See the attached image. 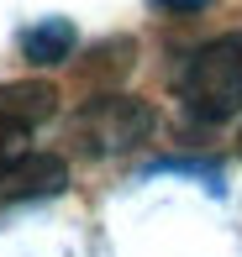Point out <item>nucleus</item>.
Instances as JSON below:
<instances>
[{"mask_svg":"<svg viewBox=\"0 0 242 257\" xmlns=\"http://www.w3.org/2000/svg\"><path fill=\"white\" fill-rule=\"evenodd\" d=\"M68 184L63 158L53 153H27L16 168L0 173V205H16V200H42V194H58Z\"/></svg>","mask_w":242,"mask_h":257,"instance_id":"3","label":"nucleus"},{"mask_svg":"<svg viewBox=\"0 0 242 257\" xmlns=\"http://www.w3.org/2000/svg\"><path fill=\"white\" fill-rule=\"evenodd\" d=\"M179 100L195 121H226L242 110V32L205 42L179 74Z\"/></svg>","mask_w":242,"mask_h":257,"instance_id":"1","label":"nucleus"},{"mask_svg":"<svg viewBox=\"0 0 242 257\" xmlns=\"http://www.w3.org/2000/svg\"><path fill=\"white\" fill-rule=\"evenodd\" d=\"M21 142H27V132H21L16 121H6V115H0V173L16 168V163L27 158V153H21Z\"/></svg>","mask_w":242,"mask_h":257,"instance_id":"6","label":"nucleus"},{"mask_svg":"<svg viewBox=\"0 0 242 257\" xmlns=\"http://www.w3.org/2000/svg\"><path fill=\"white\" fill-rule=\"evenodd\" d=\"M147 132H153V110L142 100H132V95H100L74 121V137H79L85 153H126Z\"/></svg>","mask_w":242,"mask_h":257,"instance_id":"2","label":"nucleus"},{"mask_svg":"<svg viewBox=\"0 0 242 257\" xmlns=\"http://www.w3.org/2000/svg\"><path fill=\"white\" fill-rule=\"evenodd\" d=\"M58 110V89L42 84V79H16V84H0V115L16 121L21 132H32L37 121Z\"/></svg>","mask_w":242,"mask_h":257,"instance_id":"4","label":"nucleus"},{"mask_svg":"<svg viewBox=\"0 0 242 257\" xmlns=\"http://www.w3.org/2000/svg\"><path fill=\"white\" fill-rule=\"evenodd\" d=\"M158 6H169V11H200V6H211V0H158Z\"/></svg>","mask_w":242,"mask_h":257,"instance_id":"7","label":"nucleus"},{"mask_svg":"<svg viewBox=\"0 0 242 257\" xmlns=\"http://www.w3.org/2000/svg\"><path fill=\"white\" fill-rule=\"evenodd\" d=\"M74 27H68V21H37V27H27L21 32V58H27V63H63L68 53H74Z\"/></svg>","mask_w":242,"mask_h":257,"instance_id":"5","label":"nucleus"}]
</instances>
